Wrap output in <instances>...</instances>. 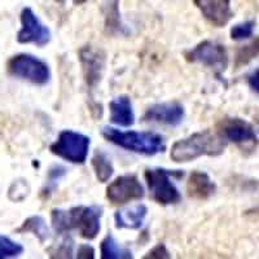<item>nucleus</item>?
Returning <instances> with one entry per match:
<instances>
[{
	"mask_svg": "<svg viewBox=\"0 0 259 259\" xmlns=\"http://www.w3.org/2000/svg\"><path fill=\"white\" fill-rule=\"evenodd\" d=\"M103 207L74 206L69 210L53 209L51 212L52 227L57 235H68L78 231L80 237L85 240L96 239L101 230Z\"/></svg>",
	"mask_w": 259,
	"mask_h": 259,
	"instance_id": "f257e3e1",
	"label": "nucleus"
},
{
	"mask_svg": "<svg viewBox=\"0 0 259 259\" xmlns=\"http://www.w3.org/2000/svg\"><path fill=\"white\" fill-rule=\"evenodd\" d=\"M226 147L227 142L219 134L212 133L211 130H203L174 143L170 157L177 163H186L203 156H221Z\"/></svg>",
	"mask_w": 259,
	"mask_h": 259,
	"instance_id": "f03ea898",
	"label": "nucleus"
},
{
	"mask_svg": "<svg viewBox=\"0 0 259 259\" xmlns=\"http://www.w3.org/2000/svg\"><path fill=\"white\" fill-rule=\"evenodd\" d=\"M101 135L112 144L144 156H154L166 149L163 136L150 131H121L114 127H104Z\"/></svg>",
	"mask_w": 259,
	"mask_h": 259,
	"instance_id": "7ed1b4c3",
	"label": "nucleus"
},
{
	"mask_svg": "<svg viewBox=\"0 0 259 259\" xmlns=\"http://www.w3.org/2000/svg\"><path fill=\"white\" fill-rule=\"evenodd\" d=\"M184 172L180 170L166 168H148L145 170V182L149 188L150 196L159 205H177L182 201V194L172 182V178L180 179Z\"/></svg>",
	"mask_w": 259,
	"mask_h": 259,
	"instance_id": "20e7f679",
	"label": "nucleus"
},
{
	"mask_svg": "<svg viewBox=\"0 0 259 259\" xmlns=\"http://www.w3.org/2000/svg\"><path fill=\"white\" fill-rule=\"evenodd\" d=\"M9 75L36 85L47 84L51 79L50 66L46 61L29 53H18L7 64Z\"/></svg>",
	"mask_w": 259,
	"mask_h": 259,
	"instance_id": "39448f33",
	"label": "nucleus"
},
{
	"mask_svg": "<svg viewBox=\"0 0 259 259\" xmlns=\"http://www.w3.org/2000/svg\"><path fill=\"white\" fill-rule=\"evenodd\" d=\"M91 139L83 134L73 131V130H64L61 131L57 140L50 147L51 153L65 161L83 165L89 157Z\"/></svg>",
	"mask_w": 259,
	"mask_h": 259,
	"instance_id": "423d86ee",
	"label": "nucleus"
},
{
	"mask_svg": "<svg viewBox=\"0 0 259 259\" xmlns=\"http://www.w3.org/2000/svg\"><path fill=\"white\" fill-rule=\"evenodd\" d=\"M186 60L212 69L215 73H223L228 68V52L223 45L215 40H202L196 47L184 53Z\"/></svg>",
	"mask_w": 259,
	"mask_h": 259,
	"instance_id": "0eeeda50",
	"label": "nucleus"
},
{
	"mask_svg": "<svg viewBox=\"0 0 259 259\" xmlns=\"http://www.w3.org/2000/svg\"><path fill=\"white\" fill-rule=\"evenodd\" d=\"M218 134L226 142H231L244 149H255L258 143L255 130L241 118L227 117L218 123Z\"/></svg>",
	"mask_w": 259,
	"mask_h": 259,
	"instance_id": "6e6552de",
	"label": "nucleus"
},
{
	"mask_svg": "<svg viewBox=\"0 0 259 259\" xmlns=\"http://www.w3.org/2000/svg\"><path fill=\"white\" fill-rule=\"evenodd\" d=\"M144 197V187L135 174H124L118 177L106 187V198L112 205H126L131 201Z\"/></svg>",
	"mask_w": 259,
	"mask_h": 259,
	"instance_id": "1a4fd4ad",
	"label": "nucleus"
},
{
	"mask_svg": "<svg viewBox=\"0 0 259 259\" xmlns=\"http://www.w3.org/2000/svg\"><path fill=\"white\" fill-rule=\"evenodd\" d=\"M21 29L17 32V41L21 45H34L43 47L51 40V31L46 25L41 24L38 16L31 8H24L21 12Z\"/></svg>",
	"mask_w": 259,
	"mask_h": 259,
	"instance_id": "9d476101",
	"label": "nucleus"
},
{
	"mask_svg": "<svg viewBox=\"0 0 259 259\" xmlns=\"http://www.w3.org/2000/svg\"><path fill=\"white\" fill-rule=\"evenodd\" d=\"M79 61L82 65L83 77L90 90H94L104 75L106 55L101 48L84 46L79 50Z\"/></svg>",
	"mask_w": 259,
	"mask_h": 259,
	"instance_id": "9b49d317",
	"label": "nucleus"
},
{
	"mask_svg": "<svg viewBox=\"0 0 259 259\" xmlns=\"http://www.w3.org/2000/svg\"><path fill=\"white\" fill-rule=\"evenodd\" d=\"M184 114V106L180 103H159L148 108L143 121L166 126H178L183 122Z\"/></svg>",
	"mask_w": 259,
	"mask_h": 259,
	"instance_id": "f8f14e48",
	"label": "nucleus"
},
{
	"mask_svg": "<svg viewBox=\"0 0 259 259\" xmlns=\"http://www.w3.org/2000/svg\"><path fill=\"white\" fill-rule=\"evenodd\" d=\"M203 18L215 27H224L233 17L231 0H193Z\"/></svg>",
	"mask_w": 259,
	"mask_h": 259,
	"instance_id": "ddd939ff",
	"label": "nucleus"
},
{
	"mask_svg": "<svg viewBox=\"0 0 259 259\" xmlns=\"http://www.w3.org/2000/svg\"><path fill=\"white\" fill-rule=\"evenodd\" d=\"M217 186L211 178L203 171H193L187 182L188 196L196 200H207L215 193Z\"/></svg>",
	"mask_w": 259,
	"mask_h": 259,
	"instance_id": "4468645a",
	"label": "nucleus"
},
{
	"mask_svg": "<svg viewBox=\"0 0 259 259\" xmlns=\"http://www.w3.org/2000/svg\"><path fill=\"white\" fill-rule=\"evenodd\" d=\"M110 110V122L117 126L130 127L135 122V114H134L133 103L131 99L126 95L118 96L113 99L109 103Z\"/></svg>",
	"mask_w": 259,
	"mask_h": 259,
	"instance_id": "2eb2a0df",
	"label": "nucleus"
},
{
	"mask_svg": "<svg viewBox=\"0 0 259 259\" xmlns=\"http://www.w3.org/2000/svg\"><path fill=\"white\" fill-rule=\"evenodd\" d=\"M147 215L148 207L143 203L118 210L114 215L115 227L117 228H126V230H139L144 223Z\"/></svg>",
	"mask_w": 259,
	"mask_h": 259,
	"instance_id": "dca6fc26",
	"label": "nucleus"
},
{
	"mask_svg": "<svg viewBox=\"0 0 259 259\" xmlns=\"http://www.w3.org/2000/svg\"><path fill=\"white\" fill-rule=\"evenodd\" d=\"M17 232L32 233L41 244H45V242L51 237L50 228L47 227L45 218L40 217V215H32V217L27 218L26 221L22 223V226L18 228Z\"/></svg>",
	"mask_w": 259,
	"mask_h": 259,
	"instance_id": "f3484780",
	"label": "nucleus"
},
{
	"mask_svg": "<svg viewBox=\"0 0 259 259\" xmlns=\"http://www.w3.org/2000/svg\"><path fill=\"white\" fill-rule=\"evenodd\" d=\"M92 167H94L95 175L96 179L100 183H106L112 178L113 172H114V167L110 161L109 156L104 153L103 150H96L92 157Z\"/></svg>",
	"mask_w": 259,
	"mask_h": 259,
	"instance_id": "a211bd4d",
	"label": "nucleus"
},
{
	"mask_svg": "<svg viewBox=\"0 0 259 259\" xmlns=\"http://www.w3.org/2000/svg\"><path fill=\"white\" fill-rule=\"evenodd\" d=\"M101 258L103 259H131L133 253L126 247L119 246L113 236H106L101 241L100 246Z\"/></svg>",
	"mask_w": 259,
	"mask_h": 259,
	"instance_id": "6ab92c4d",
	"label": "nucleus"
},
{
	"mask_svg": "<svg viewBox=\"0 0 259 259\" xmlns=\"http://www.w3.org/2000/svg\"><path fill=\"white\" fill-rule=\"evenodd\" d=\"M119 0H109V3L104 7V15H105V29L110 34H121L123 31V26L121 24L119 17V8H118Z\"/></svg>",
	"mask_w": 259,
	"mask_h": 259,
	"instance_id": "aec40b11",
	"label": "nucleus"
},
{
	"mask_svg": "<svg viewBox=\"0 0 259 259\" xmlns=\"http://www.w3.org/2000/svg\"><path fill=\"white\" fill-rule=\"evenodd\" d=\"M24 253V246L6 236H0V259L16 258Z\"/></svg>",
	"mask_w": 259,
	"mask_h": 259,
	"instance_id": "412c9836",
	"label": "nucleus"
},
{
	"mask_svg": "<svg viewBox=\"0 0 259 259\" xmlns=\"http://www.w3.org/2000/svg\"><path fill=\"white\" fill-rule=\"evenodd\" d=\"M254 29H255V21H245L241 24H237L235 26H232L231 29V39L232 40H245V39H249L253 35Z\"/></svg>",
	"mask_w": 259,
	"mask_h": 259,
	"instance_id": "4be33fe9",
	"label": "nucleus"
},
{
	"mask_svg": "<svg viewBox=\"0 0 259 259\" xmlns=\"http://www.w3.org/2000/svg\"><path fill=\"white\" fill-rule=\"evenodd\" d=\"M258 56V38L249 46L240 48L236 55V66L240 68L242 65H246L247 62H250L251 60L255 59Z\"/></svg>",
	"mask_w": 259,
	"mask_h": 259,
	"instance_id": "5701e85b",
	"label": "nucleus"
},
{
	"mask_svg": "<svg viewBox=\"0 0 259 259\" xmlns=\"http://www.w3.org/2000/svg\"><path fill=\"white\" fill-rule=\"evenodd\" d=\"M65 174H66V168L62 167V166H53L48 172V183L47 187L43 189V196L48 197L51 193H53V191L56 189L57 184H59V180L62 177H65Z\"/></svg>",
	"mask_w": 259,
	"mask_h": 259,
	"instance_id": "b1692460",
	"label": "nucleus"
},
{
	"mask_svg": "<svg viewBox=\"0 0 259 259\" xmlns=\"http://www.w3.org/2000/svg\"><path fill=\"white\" fill-rule=\"evenodd\" d=\"M73 240L70 237H64L62 241L57 246H55L52 250H50L51 258H71L73 254Z\"/></svg>",
	"mask_w": 259,
	"mask_h": 259,
	"instance_id": "393cba45",
	"label": "nucleus"
},
{
	"mask_svg": "<svg viewBox=\"0 0 259 259\" xmlns=\"http://www.w3.org/2000/svg\"><path fill=\"white\" fill-rule=\"evenodd\" d=\"M168 259L171 258L170 251L167 250V247H166L165 244H158L153 247V249H150L148 251L147 255H144V259Z\"/></svg>",
	"mask_w": 259,
	"mask_h": 259,
	"instance_id": "a878e982",
	"label": "nucleus"
},
{
	"mask_svg": "<svg viewBox=\"0 0 259 259\" xmlns=\"http://www.w3.org/2000/svg\"><path fill=\"white\" fill-rule=\"evenodd\" d=\"M77 258L80 259H94L95 258V249L89 244H84V245H80L78 247V251H77Z\"/></svg>",
	"mask_w": 259,
	"mask_h": 259,
	"instance_id": "bb28decb",
	"label": "nucleus"
},
{
	"mask_svg": "<svg viewBox=\"0 0 259 259\" xmlns=\"http://www.w3.org/2000/svg\"><path fill=\"white\" fill-rule=\"evenodd\" d=\"M247 83H249V85H250V89L253 90V91H255V94H258V91H259L258 69H255L253 73L247 75Z\"/></svg>",
	"mask_w": 259,
	"mask_h": 259,
	"instance_id": "cd10ccee",
	"label": "nucleus"
},
{
	"mask_svg": "<svg viewBox=\"0 0 259 259\" xmlns=\"http://www.w3.org/2000/svg\"><path fill=\"white\" fill-rule=\"evenodd\" d=\"M87 0H73V3L75 4V6H80V4H84Z\"/></svg>",
	"mask_w": 259,
	"mask_h": 259,
	"instance_id": "c85d7f7f",
	"label": "nucleus"
},
{
	"mask_svg": "<svg viewBox=\"0 0 259 259\" xmlns=\"http://www.w3.org/2000/svg\"><path fill=\"white\" fill-rule=\"evenodd\" d=\"M53 2H56V3L62 4V3H65V2H66V0H53Z\"/></svg>",
	"mask_w": 259,
	"mask_h": 259,
	"instance_id": "c756f323",
	"label": "nucleus"
}]
</instances>
